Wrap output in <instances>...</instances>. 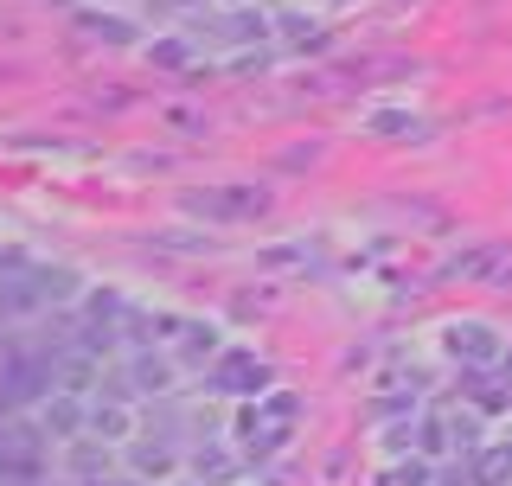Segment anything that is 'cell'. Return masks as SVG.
Wrapping results in <instances>:
<instances>
[{"label": "cell", "instance_id": "4fadbf2b", "mask_svg": "<svg viewBox=\"0 0 512 486\" xmlns=\"http://www.w3.org/2000/svg\"><path fill=\"white\" fill-rule=\"evenodd\" d=\"M372 135H423V122L410 116V109H378V116H365Z\"/></svg>", "mask_w": 512, "mask_h": 486}, {"label": "cell", "instance_id": "30bf717a", "mask_svg": "<svg viewBox=\"0 0 512 486\" xmlns=\"http://www.w3.org/2000/svg\"><path fill=\"white\" fill-rule=\"evenodd\" d=\"M128 467L141 480H167L173 474V448L167 442H128Z\"/></svg>", "mask_w": 512, "mask_h": 486}, {"label": "cell", "instance_id": "7c38bea8", "mask_svg": "<svg viewBox=\"0 0 512 486\" xmlns=\"http://www.w3.org/2000/svg\"><path fill=\"white\" fill-rule=\"evenodd\" d=\"M90 429L103 435V442H128V435H135V416H128V410H103V403H90Z\"/></svg>", "mask_w": 512, "mask_h": 486}, {"label": "cell", "instance_id": "ba28073f", "mask_svg": "<svg viewBox=\"0 0 512 486\" xmlns=\"http://www.w3.org/2000/svg\"><path fill=\"white\" fill-rule=\"evenodd\" d=\"M448 352H468V365H487L500 359V339H493V327L468 320V327H448Z\"/></svg>", "mask_w": 512, "mask_h": 486}, {"label": "cell", "instance_id": "6da1fadb", "mask_svg": "<svg viewBox=\"0 0 512 486\" xmlns=\"http://www.w3.org/2000/svg\"><path fill=\"white\" fill-rule=\"evenodd\" d=\"M45 461H52V442L32 423H0V486H39Z\"/></svg>", "mask_w": 512, "mask_h": 486}, {"label": "cell", "instance_id": "3957f363", "mask_svg": "<svg viewBox=\"0 0 512 486\" xmlns=\"http://www.w3.org/2000/svg\"><path fill=\"white\" fill-rule=\"evenodd\" d=\"M39 307H45L39 269H0V327H13V320H32Z\"/></svg>", "mask_w": 512, "mask_h": 486}, {"label": "cell", "instance_id": "277c9868", "mask_svg": "<svg viewBox=\"0 0 512 486\" xmlns=\"http://www.w3.org/2000/svg\"><path fill=\"white\" fill-rule=\"evenodd\" d=\"M77 26H84L96 45H109V52H135V45H141V26L128 20V13H116V7H90V13H77Z\"/></svg>", "mask_w": 512, "mask_h": 486}, {"label": "cell", "instance_id": "9a60e30c", "mask_svg": "<svg viewBox=\"0 0 512 486\" xmlns=\"http://www.w3.org/2000/svg\"><path fill=\"white\" fill-rule=\"evenodd\" d=\"M282 32H288V39H320L314 20H301V13H282Z\"/></svg>", "mask_w": 512, "mask_h": 486}, {"label": "cell", "instance_id": "8992f818", "mask_svg": "<svg viewBox=\"0 0 512 486\" xmlns=\"http://www.w3.org/2000/svg\"><path fill=\"white\" fill-rule=\"evenodd\" d=\"M212 384H218V391H263L269 371L256 365V352H224L218 371H212Z\"/></svg>", "mask_w": 512, "mask_h": 486}, {"label": "cell", "instance_id": "8fae6325", "mask_svg": "<svg viewBox=\"0 0 512 486\" xmlns=\"http://www.w3.org/2000/svg\"><path fill=\"white\" fill-rule=\"evenodd\" d=\"M192 474H199V486H205V480H231V474H237L231 448H192Z\"/></svg>", "mask_w": 512, "mask_h": 486}, {"label": "cell", "instance_id": "2e32d148", "mask_svg": "<svg viewBox=\"0 0 512 486\" xmlns=\"http://www.w3.org/2000/svg\"><path fill=\"white\" fill-rule=\"evenodd\" d=\"M90 486H141V474H135V480H109V474H103V480H90Z\"/></svg>", "mask_w": 512, "mask_h": 486}, {"label": "cell", "instance_id": "7a4b0ae2", "mask_svg": "<svg viewBox=\"0 0 512 486\" xmlns=\"http://www.w3.org/2000/svg\"><path fill=\"white\" fill-rule=\"evenodd\" d=\"M192 218H218V224H237V218H256L263 212V192L250 186H218V192H192L186 199Z\"/></svg>", "mask_w": 512, "mask_h": 486}, {"label": "cell", "instance_id": "5b68a950", "mask_svg": "<svg viewBox=\"0 0 512 486\" xmlns=\"http://www.w3.org/2000/svg\"><path fill=\"white\" fill-rule=\"evenodd\" d=\"M39 429L58 435V442H77V435H90V403L52 391V397H45V410H39Z\"/></svg>", "mask_w": 512, "mask_h": 486}, {"label": "cell", "instance_id": "9c48e42d", "mask_svg": "<svg viewBox=\"0 0 512 486\" xmlns=\"http://www.w3.org/2000/svg\"><path fill=\"white\" fill-rule=\"evenodd\" d=\"M128 378H135V391H167V384H173V352H141V359L135 365H128Z\"/></svg>", "mask_w": 512, "mask_h": 486}, {"label": "cell", "instance_id": "e0dca14e", "mask_svg": "<svg viewBox=\"0 0 512 486\" xmlns=\"http://www.w3.org/2000/svg\"><path fill=\"white\" fill-rule=\"evenodd\" d=\"M218 7H244V0H218Z\"/></svg>", "mask_w": 512, "mask_h": 486}, {"label": "cell", "instance_id": "d6986e66", "mask_svg": "<svg viewBox=\"0 0 512 486\" xmlns=\"http://www.w3.org/2000/svg\"><path fill=\"white\" fill-rule=\"evenodd\" d=\"M0 269H7V250H0Z\"/></svg>", "mask_w": 512, "mask_h": 486}, {"label": "cell", "instance_id": "ffe728a7", "mask_svg": "<svg viewBox=\"0 0 512 486\" xmlns=\"http://www.w3.org/2000/svg\"><path fill=\"white\" fill-rule=\"evenodd\" d=\"M103 7H122V0H103Z\"/></svg>", "mask_w": 512, "mask_h": 486}, {"label": "cell", "instance_id": "52a82bcc", "mask_svg": "<svg viewBox=\"0 0 512 486\" xmlns=\"http://www.w3.org/2000/svg\"><path fill=\"white\" fill-rule=\"evenodd\" d=\"M109 467H116V455H109V442H103L96 429L71 442V474H77V480H103Z\"/></svg>", "mask_w": 512, "mask_h": 486}, {"label": "cell", "instance_id": "ac0fdd59", "mask_svg": "<svg viewBox=\"0 0 512 486\" xmlns=\"http://www.w3.org/2000/svg\"><path fill=\"white\" fill-rule=\"evenodd\" d=\"M52 7H71V0H52Z\"/></svg>", "mask_w": 512, "mask_h": 486}, {"label": "cell", "instance_id": "5bb4252c", "mask_svg": "<svg viewBox=\"0 0 512 486\" xmlns=\"http://www.w3.org/2000/svg\"><path fill=\"white\" fill-rule=\"evenodd\" d=\"M186 52H192L186 39H154V52H148V64H160V71H186V64H192Z\"/></svg>", "mask_w": 512, "mask_h": 486}]
</instances>
